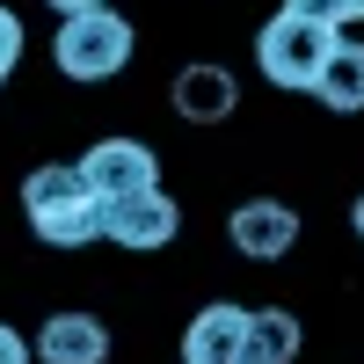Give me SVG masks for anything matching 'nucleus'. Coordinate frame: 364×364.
Masks as SVG:
<instances>
[{
    "instance_id": "1",
    "label": "nucleus",
    "mask_w": 364,
    "mask_h": 364,
    "mask_svg": "<svg viewBox=\"0 0 364 364\" xmlns=\"http://www.w3.org/2000/svg\"><path fill=\"white\" fill-rule=\"evenodd\" d=\"M22 211H29V233L44 248H87L102 240V197L87 190L80 161H51L22 182Z\"/></svg>"
},
{
    "instance_id": "2",
    "label": "nucleus",
    "mask_w": 364,
    "mask_h": 364,
    "mask_svg": "<svg viewBox=\"0 0 364 364\" xmlns=\"http://www.w3.org/2000/svg\"><path fill=\"white\" fill-rule=\"evenodd\" d=\"M343 29H328L314 15H299V8H277L262 22V37H255V66L269 87H291V95H314V73H321V58L328 44H336Z\"/></svg>"
},
{
    "instance_id": "3",
    "label": "nucleus",
    "mask_w": 364,
    "mask_h": 364,
    "mask_svg": "<svg viewBox=\"0 0 364 364\" xmlns=\"http://www.w3.org/2000/svg\"><path fill=\"white\" fill-rule=\"evenodd\" d=\"M58 73L66 80H117L132 66V22L117 8H87V15H58Z\"/></svg>"
},
{
    "instance_id": "4",
    "label": "nucleus",
    "mask_w": 364,
    "mask_h": 364,
    "mask_svg": "<svg viewBox=\"0 0 364 364\" xmlns=\"http://www.w3.org/2000/svg\"><path fill=\"white\" fill-rule=\"evenodd\" d=\"M182 233V211H175V197L161 190H132V197H109L102 204V240H117V248H132V255H154V248H168V240Z\"/></svg>"
},
{
    "instance_id": "5",
    "label": "nucleus",
    "mask_w": 364,
    "mask_h": 364,
    "mask_svg": "<svg viewBox=\"0 0 364 364\" xmlns=\"http://www.w3.org/2000/svg\"><path fill=\"white\" fill-rule=\"evenodd\" d=\"M80 175H87V190L109 204V197L154 190V182H161V161H154V146H146V139H95V146L80 154Z\"/></svg>"
},
{
    "instance_id": "6",
    "label": "nucleus",
    "mask_w": 364,
    "mask_h": 364,
    "mask_svg": "<svg viewBox=\"0 0 364 364\" xmlns=\"http://www.w3.org/2000/svg\"><path fill=\"white\" fill-rule=\"evenodd\" d=\"M226 240L248 262H277V255H291V240H299V211L277 204V197H248V204H233Z\"/></svg>"
},
{
    "instance_id": "7",
    "label": "nucleus",
    "mask_w": 364,
    "mask_h": 364,
    "mask_svg": "<svg viewBox=\"0 0 364 364\" xmlns=\"http://www.w3.org/2000/svg\"><path fill=\"white\" fill-rule=\"evenodd\" d=\"M37 364H109V328L95 314H51L37 328Z\"/></svg>"
},
{
    "instance_id": "8",
    "label": "nucleus",
    "mask_w": 364,
    "mask_h": 364,
    "mask_svg": "<svg viewBox=\"0 0 364 364\" xmlns=\"http://www.w3.org/2000/svg\"><path fill=\"white\" fill-rule=\"evenodd\" d=\"M240 102V80L226 66H182L175 73V117H190V124H226Z\"/></svg>"
},
{
    "instance_id": "9",
    "label": "nucleus",
    "mask_w": 364,
    "mask_h": 364,
    "mask_svg": "<svg viewBox=\"0 0 364 364\" xmlns=\"http://www.w3.org/2000/svg\"><path fill=\"white\" fill-rule=\"evenodd\" d=\"M240 336H248V306L219 299V306H204L182 328V357L190 364H226V357H240Z\"/></svg>"
},
{
    "instance_id": "10",
    "label": "nucleus",
    "mask_w": 364,
    "mask_h": 364,
    "mask_svg": "<svg viewBox=\"0 0 364 364\" xmlns=\"http://www.w3.org/2000/svg\"><path fill=\"white\" fill-rule=\"evenodd\" d=\"M314 102L336 109V117H357L364 109V44H350V37L328 44L321 73H314Z\"/></svg>"
},
{
    "instance_id": "11",
    "label": "nucleus",
    "mask_w": 364,
    "mask_h": 364,
    "mask_svg": "<svg viewBox=\"0 0 364 364\" xmlns=\"http://www.w3.org/2000/svg\"><path fill=\"white\" fill-rule=\"evenodd\" d=\"M299 357V321L284 306H255L248 336H240V364H291Z\"/></svg>"
},
{
    "instance_id": "12",
    "label": "nucleus",
    "mask_w": 364,
    "mask_h": 364,
    "mask_svg": "<svg viewBox=\"0 0 364 364\" xmlns=\"http://www.w3.org/2000/svg\"><path fill=\"white\" fill-rule=\"evenodd\" d=\"M284 8L314 15V22H328V29H350V22H364V0H284Z\"/></svg>"
},
{
    "instance_id": "13",
    "label": "nucleus",
    "mask_w": 364,
    "mask_h": 364,
    "mask_svg": "<svg viewBox=\"0 0 364 364\" xmlns=\"http://www.w3.org/2000/svg\"><path fill=\"white\" fill-rule=\"evenodd\" d=\"M15 66H22V15L0 8V80H8Z\"/></svg>"
},
{
    "instance_id": "14",
    "label": "nucleus",
    "mask_w": 364,
    "mask_h": 364,
    "mask_svg": "<svg viewBox=\"0 0 364 364\" xmlns=\"http://www.w3.org/2000/svg\"><path fill=\"white\" fill-rule=\"evenodd\" d=\"M29 357H37V350H29V343L15 336V328H8V321H0V364H29Z\"/></svg>"
},
{
    "instance_id": "15",
    "label": "nucleus",
    "mask_w": 364,
    "mask_h": 364,
    "mask_svg": "<svg viewBox=\"0 0 364 364\" xmlns=\"http://www.w3.org/2000/svg\"><path fill=\"white\" fill-rule=\"evenodd\" d=\"M87 8H109V0H51V15H87Z\"/></svg>"
},
{
    "instance_id": "16",
    "label": "nucleus",
    "mask_w": 364,
    "mask_h": 364,
    "mask_svg": "<svg viewBox=\"0 0 364 364\" xmlns=\"http://www.w3.org/2000/svg\"><path fill=\"white\" fill-rule=\"evenodd\" d=\"M350 219H357V233H364V197H357V211H350Z\"/></svg>"
},
{
    "instance_id": "17",
    "label": "nucleus",
    "mask_w": 364,
    "mask_h": 364,
    "mask_svg": "<svg viewBox=\"0 0 364 364\" xmlns=\"http://www.w3.org/2000/svg\"><path fill=\"white\" fill-rule=\"evenodd\" d=\"M226 364H240V357H226Z\"/></svg>"
}]
</instances>
